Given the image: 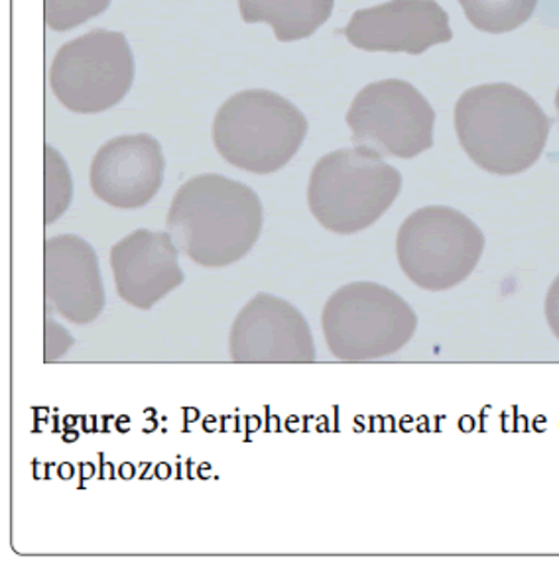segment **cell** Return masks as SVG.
<instances>
[{
    "mask_svg": "<svg viewBox=\"0 0 559 564\" xmlns=\"http://www.w3.org/2000/svg\"><path fill=\"white\" fill-rule=\"evenodd\" d=\"M262 219L255 189L217 173H203L175 192L165 223L178 250L192 262L227 268L257 245Z\"/></svg>",
    "mask_w": 559,
    "mask_h": 564,
    "instance_id": "cell-1",
    "label": "cell"
},
{
    "mask_svg": "<svg viewBox=\"0 0 559 564\" xmlns=\"http://www.w3.org/2000/svg\"><path fill=\"white\" fill-rule=\"evenodd\" d=\"M551 119L523 89L479 85L459 97L455 130L469 158L495 175H516L540 160Z\"/></svg>",
    "mask_w": 559,
    "mask_h": 564,
    "instance_id": "cell-2",
    "label": "cell"
},
{
    "mask_svg": "<svg viewBox=\"0 0 559 564\" xmlns=\"http://www.w3.org/2000/svg\"><path fill=\"white\" fill-rule=\"evenodd\" d=\"M402 175L368 148L335 150L313 165L308 205L313 219L335 235L373 227L393 207Z\"/></svg>",
    "mask_w": 559,
    "mask_h": 564,
    "instance_id": "cell-3",
    "label": "cell"
},
{
    "mask_svg": "<svg viewBox=\"0 0 559 564\" xmlns=\"http://www.w3.org/2000/svg\"><path fill=\"white\" fill-rule=\"evenodd\" d=\"M221 158L243 172L282 170L308 137V119L293 102L265 89H248L221 105L212 128Z\"/></svg>",
    "mask_w": 559,
    "mask_h": 564,
    "instance_id": "cell-4",
    "label": "cell"
},
{
    "mask_svg": "<svg viewBox=\"0 0 559 564\" xmlns=\"http://www.w3.org/2000/svg\"><path fill=\"white\" fill-rule=\"evenodd\" d=\"M321 328L337 360L368 362L402 350L418 328V317L385 285L355 282L343 285L327 300Z\"/></svg>",
    "mask_w": 559,
    "mask_h": 564,
    "instance_id": "cell-5",
    "label": "cell"
},
{
    "mask_svg": "<svg viewBox=\"0 0 559 564\" xmlns=\"http://www.w3.org/2000/svg\"><path fill=\"white\" fill-rule=\"evenodd\" d=\"M485 235L467 215L450 207H423L404 220L396 237L400 270L428 292H445L475 272Z\"/></svg>",
    "mask_w": 559,
    "mask_h": 564,
    "instance_id": "cell-6",
    "label": "cell"
},
{
    "mask_svg": "<svg viewBox=\"0 0 559 564\" xmlns=\"http://www.w3.org/2000/svg\"><path fill=\"white\" fill-rule=\"evenodd\" d=\"M135 82V55L120 32L92 30L60 47L50 69L55 99L77 115L119 105Z\"/></svg>",
    "mask_w": 559,
    "mask_h": 564,
    "instance_id": "cell-7",
    "label": "cell"
},
{
    "mask_svg": "<svg viewBox=\"0 0 559 564\" xmlns=\"http://www.w3.org/2000/svg\"><path fill=\"white\" fill-rule=\"evenodd\" d=\"M436 110L412 83L385 79L367 85L351 102L347 127L355 147L412 160L433 147Z\"/></svg>",
    "mask_w": 559,
    "mask_h": 564,
    "instance_id": "cell-8",
    "label": "cell"
},
{
    "mask_svg": "<svg viewBox=\"0 0 559 564\" xmlns=\"http://www.w3.org/2000/svg\"><path fill=\"white\" fill-rule=\"evenodd\" d=\"M229 352L237 365H312V328L290 301L258 293L233 321Z\"/></svg>",
    "mask_w": 559,
    "mask_h": 564,
    "instance_id": "cell-9",
    "label": "cell"
},
{
    "mask_svg": "<svg viewBox=\"0 0 559 564\" xmlns=\"http://www.w3.org/2000/svg\"><path fill=\"white\" fill-rule=\"evenodd\" d=\"M343 34L363 52L420 55L453 37L450 17L436 0H390L357 10Z\"/></svg>",
    "mask_w": 559,
    "mask_h": 564,
    "instance_id": "cell-10",
    "label": "cell"
},
{
    "mask_svg": "<svg viewBox=\"0 0 559 564\" xmlns=\"http://www.w3.org/2000/svg\"><path fill=\"white\" fill-rule=\"evenodd\" d=\"M162 147L150 134H129L105 142L92 162V189L115 209H140L164 183Z\"/></svg>",
    "mask_w": 559,
    "mask_h": 564,
    "instance_id": "cell-11",
    "label": "cell"
},
{
    "mask_svg": "<svg viewBox=\"0 0 559 564\" xmlns=\"http://www.w3.org/2000/svg\"><path fill=\"white\" fill-rule=\"evenodd\" d=\"M180 250L170 232L138 228L110 248L115 290L125 303L148 311L184 283Z\"/></svg>",
    "mask_w": 559,
    "mask_h": 564,
    "instance_id": "cell-12",
    "label": "cell"
},
{
    "mask_svg": "<svg viewBox=\"0 0 559 564\" xmlns=\"http://www.w3.org/2000/svg\"><path fill=\"white\" fill-rule=\"evenodd\" d=\"M47 311L74 325H89L105 310V285L97 252L75 235L47 238L44 246Z\"/></svg>",
    "mask_w": 559,
    "mask_h": 564,
    "instance_id": "cell-13",
    "label": "cell"
},
{
    "mask_svg": "<svg viewBox=\"0 0 559 564\" xmlns=\"http://www.w3.org/2000/svg\"><path fill=\"white\" fill-rule=\"evenodd\" d=\"M247 24L267 22L278 42H298L320 30L333 12L335 0H237Z\"/></svg>",
    "mask_w": 559,
    "mask_h": 564,
    "instance_id": "cell-14",
    "label": "cell"
},
{
    "mask_svg": "<svg viewBox=\"0 0 559 564\" xmlns=\"http://www.w3.org/2000/svg\"><path fill=\"white\" fill-rule=\"evenodd\" d=\"M473 26L486 34H505L528 22L538 0H459Z\"/></svg>",
    "mask_w": 559,
    "mask_h": 564,
    "instance_id": "cell-15",
    "label": "cell"
},
{
    "mask_svg": "<svg viewBox=\"0 0 559 564\" xmlns=\"http://www.w3.org/2000/svg\"><path fill=\"white\" fill-rule=\"evenodd\" d=\"M74 197V183L62 154L46 147V225L64 215Z\"/></svg>",
    "mask_w": 559,
    "mask_h": 564,
    "instance_id": "cell-16",
    "label": "cell"
},
{
    "mask_svg": "<svg viewBox=\"0 0 559 564\" xmlns=\"http://www.w3.org/2000/svg\"><path fill=\"white\" fill-rule=\"evenodd\" d=\"M110 0H44L46 24L57 32H67L109 9Z\"/></svg>",
    "mask_w": 559,
    "mask_h": 564,
    "instance_id": "cell-17",
    "label": "cell"
},
{
    "mask_svg": "<svg viewBox=\"0 0 559 564\" xmlns=\"http://www.w3.org/2000/svg\"><path fill=\"white\" fill-rule=\"evenodd\" d=\"M74 346V337L52 319H46V348L44 358L46 362H54L55 358L64 356Z\"/></svg>",
    "mask_w": 559,
    "mask_h": 564,
    "instance_id": "cell-18",
    "label": "cell"
},
{
    "mask_svg": "<svg viewBox=\"0 0 559 564\" xmlns=\"http://www.w3.org/2000/svg\"><path fill=\"white\" fill-rule=\"evenodd\" d=\"M546 319H548L551 333L559 340V275L556 278V282L551 283L550 292L546 297Z\"/></svg>",
    "mask_w": 559,
    "mask_h": 564,
    "instance_id": "cell-19",
    "label": "cell"
},
{
    "mask_svg": "<svg viewBox=\"0 0 559 564\" xmlns=\"http://www.w3.org/2000/svg\"><path fill=\"white\" fill-rule=\"evenodd\" d=\"M556 109H558V117H559V89H558V95H556Z\"/></svg>",
    "mask_w": 559,
    "mask_h": 564,
    "instance_id": "cell-20",
    "label": "cell"
}]
</instances>
